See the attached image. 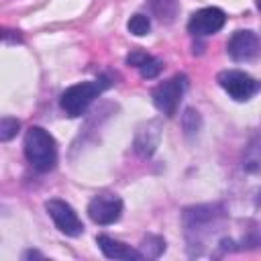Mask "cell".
I'll use <instances>...</instances> for the list:
<instances>
[{"label": "cell", "mask_w": 261, "mask_h": 261, "mask_svg": "<svg viewBox=\"0 0 261 261\" xmlns=\"http://www.w3.org/2000/svg\"><path fill=\"white\" fill-rule=\"evenodd\" d=\"M226 208L224 204H198L190 206L181 214L184 234L188 243V251L192 257L206 255V247L214 237V251L212 255H224L230 251L241 249V243L222 232L226 224Z\"/></svg>", "instance_id": "6da1fadb"}, {"label": "cell", "mask_w": 261, "mask_h": 261, "mask_svg": "<svg viewBox=\"0 0 261 261\" xmlns=\"http://www.w3.org/2000/svg\"><path fill=\"white\" fill-rule=\"evenodd\" d=\"M24 157L39 173H47L57 165V143L43 126H31L24 135Z\"/></svg>", "instance_id": "7a4b0ae2"}, {"label": "cell", "mask_w": 261, "mask_h": 261, "mask_svg": "<svg viewBox=\"0 0 261 261\" xmlns=\"http://www.w3.org/2000/svg\"><path fill=\"white\" fill-rule=\"evenodd\" d=\"M108 86H110V82H108V77H104V75L98 77V80H92V82L73 84V86H69V88L61 94L59 106H61V110H63L67 116H71V118L82 116V114L88 110V106H90Z\"/></svg>", "instance_id": "3957f363"}, {"label": "cell", "mask_w": 261, "mask_h": 261, "mask_svg": "<svg viewBox=\"0 0 261 261\" xmlns=\"http://www.w3.org/2000/svg\"><path fill=\"white\" fill-rule=\"evenodd\" d=\"M186 90H188V75H184V73H177V75L161 82L151 92L155 108L165 116H173L181 98H184V94H186Z\"/></svg>", "instance_id": "277c9868"}, {"label": "cell", "mask_w": 261, "mask_h": 261, "mask_svg": "<svg viewBox=\"0 0 261 261\" xmlns=\"http://www.w3.org/2000/svg\"><path fill=\"white\" fill-rule=\"evenodd\" d=\"M216 82L237 102H247L261 90V82L241 69H224L216 75Z\"/></svg>", "instance_id": "5b68a950"}, {"label": "cell", "mask_w": 261, "mask_h": 261, "mask_svg": "<svg viewBox=\"0 0 261 261\" xmlns=\"http://www.w3.org/2000/svg\"><path fill=\"white\" fill-rule=\"evenodd\" d=\"M122 208L124 206H122L120 196H116L112 192H100L90 200L88 216L92 222H96L100 226H108V224H114L122 216Z\"/></svg>", "instance_id": "8992f818"}, {"label": "cell", "mask_w": 261, "mask_h": 261, "mask_svg": "<svg viewBox=\"0 0 261 261\" xmlns=\"http://www.w3.org/2000/svg\"><path fill=\"white\" fill-rule=\"evenodd\" d=\"M45 210H47V214L51 216V220L55 222V226L59 228V232H63V234H67V237H80V234L84 232L82 220L77 218L75 210H73L67 202L57 200V198L47 200V202H45Z\"/></svg>", "instance_id": "52a82bcc"}, {"label": "cell", "mask_w": 261, "mask_h": 261, "mask_svg": "<svg viewBox=\"0 0 261 261\" xmlns=\"http://www.w3.org/2000/svg\"><path fill=\"white\" fill-rule=\"evenodd\" d=\"M226 22V14L224 10L216 8V6H206V8H200L196 10L190 20H188V31L190 35L194 37H208V35H214L218 33Z\"/></svg>", "instance_id": "ba28073f"}, {"label": "cell", "mask_w": 261, "mask_h": 261, "mask_svg": "<svg viewBox=\"0 0 261 261\" xmlns=\"http://www.w3.org/2000/svg\"><path fill=\"white\" fill-rule=\"evenodd\" d=\"M226 51L234 61H251L261 51V41L253 31H234L226 43Z\"/></svg>", "instance_id": "9c48e42d"}, {"label": "cell", "mask_w": 261, "mask_h": 261, "mask_svg": "<svg viewBox=\"0 0 261 261\" xmlns=\"http://www.w3.org/2000/svg\"><path fill=\"white\" fill-rule=\"evenodd\" d=\"M159 141H161V124H159L157 118H153V120L143 122L137 128L135 141H133V149L141 157H151L157 151Z\"/></svg>", "instance_id": "30bf717a"}, {"label": "cell", "mask_w": 261, "mask_h": 261, "mask_svg": "<svg viewBox=\"0 0 261 261\" xmlns=\"http://www.w3.org/2000/svg\"><path fill=\"white\" fill-rule=\"evenodd\" d=\"M96 243H98L100 251L104 253V257H108V259H143L141 251H135L128 245H124L108 234H98Z\"/></svg>", "instance_id": "8fae6325"}, {"label": "cell", "mask_w": 261, "mask_h": 261, "mask_svg": "<svg viewBox=\"0 0 261 261\" xmlns=\"http://www.w3.org/2000/svg\"><path fill=\"white\" fill-rule=\"evenodd\" d=\"M126 63L133 65V67H137V69L141 71V75L147 77V80L157 77V75L161 73V69H163V63H161L159 59H155L153 55H149V53H145V51H141V49L130 51V53L126 55Z\"/></svg>", "instance_id": "7c38bea8"}, {"label": "cell", "mask_w": 261, "mask_h": 261, "mask_svg": "<svg viewBox=\"0 0 261 261\" xmlns=\"http://www.w3.org/2000/svg\"><path fill=\"white\" fill-rule=\"evenodd\" d=\"M243 169L249 173L261 171V128L249 139L243 151Z\"/></svg>", "instance_id": "4fadbf2b"}, {"label": "cell", "mask_w": 261, "mask_h": 261, "mask_svg": "<svg viewBox=\"0 0 261 261\" xmlns=\"http://www.w3.org/2000/svg\"><path fill=\"white\" fill-rule=\"evenodd\" d=\"M147 4H149L151 14L159 22H165V24L173 22L177 16V10H179L177 0H147Z\"/></svg>", "instance_id": "5bb4252c"}, {"label": "cell", "mask_w": 261, "mask_h": 261, "mask_svg": "<svg viewBox=\"0 0 261 261\" xmlns=\"http://www.w3.org/2000/svg\"><path fill=\"white\" fill-rule=\"evenodd\" d=\"M139 251L143 255V259H157L163 251H165V241L157 234H147L141 245H139Z\"/></svg>", "instance_id": "9a60e30c"}, {"label": "cell", "mask_w": 261, "mask_h": 261, "mask_svg": "<svg viewBox=\"0 0 261 261\" xmlns=\"http://www.w3.org/2000/svg\"><path fill=\"white\" fill-rule=\"evenodd\" d=\"M181 128L186 133V137L198 135L200 128H202V116H200V112L194 110V108H186L184 114H181Z\"/></svg>", "instance_id": "2e32d148"}, {"label": "cell", "mask_w": 261, "mask_h": 261, "mask_svg": "<svg viewBox=\"0 0 261 261\" xmlns=\"http://www.w3.org/2000/svg\"><path fill=\"white\" fill-rule=\"evenodd\" d=\"M126 29H128V33L135 35V37H145V35H149V31H151V20H149V16H145V14H133V16L128 18V22H126Z\"/></svg>", "instance_id": "e0dca14e"}, {"label": "cell", "mask_w": 261, "mask_h": 261, "mask_svg": "<svg viewBox=\"0 0 261 261\" xmlns=\"http://www.w3.org/2000/svg\"><path fill=\"white\" fill-rule=\"evenodd\" d=\"M18 126H20V122L16 120V118H10V116H4L2 120H0V141H10L16 133H18Z\"/></svg>", "instance_id": "ac0fdd59"}, {"label": "cell", "mask_w": 261, "mask_h": 261, "mask_svg": "<svg viewBox=\"0 0 261 261\" xmlns=\"http://www.w3.org/2000/svg\"><path fill=\"white\" fill-rule=\"evenodd\" d=\"M31 257H37V259H43V255H41L39 251H27V253L22 255V259H31Z\"/></svg>", "instance_id": "d6986e66"}, {"label": "cell", "mask_w": 261, "mask_h": 261, "mask_svg": "<svg viewBox=\"0 0 261 261\" xmlns=\"http://www.w3.org/2000/svg\"><path fill=\"white\" fill-rule=\"evenodd\" d=\"M257 8H259V10H261V0H257Z\"/></svg>", "instance_id": "ffe728a7"}]
</instances>
